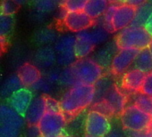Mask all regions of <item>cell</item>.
<instances>
[{
  "label": "cell",
  "mask_w": 152,
  "mask_h": 137,
  "mask_svg": "<svg viewBox=\"0 0 152 137\" xmlns=\"http://www.w3.org/2000/svg\"><path fill=\"white\" fill-rule=\"evenodd\" d=\"M96 98V87L92 85L78 84L62 96L60 106L64 116L73 117L86 109Z\"/></svg>",
  "instance_id": "1"
},
{
  "label": "cell",
  "mask_w": 152,
  "mask_h": 137,
  "mask_svg": "<svg viewBox=\"0 0 152 137\" xmlns=\"http://www.w3.org/2000/svg\"><path fill=\"white\" fill-rule=\"evenodd\" d=\"M152 41V37L144 28L127 27L121 30L115 38V43L119 50L134 49L141 51L148 48Z\"/></svg>",
  "instance_id": "2"
},
{
  "label": "cell",
  "mask_w": 152,
  "mask_h": 137,
  "mask_svg": "<svg viewBox=\"0 0 152 137\" xmlns=\"http://www.w3.org/2000/svg\"><path fill=\"white\" fill-rule=\"evenodd\" d=\"M24 120L10 105L2 104L0 107V137H19Z\"/></svg>",
  "instance_id": "3"
},
{
  "label": "cell",
  "mask_w": 152,
  "mask_h": 137,
  "mask_svg": "<svg viewBox=\"0 0 152 137\" xmlns=\"http://www.w3.org/2000/svg\"><path fill=\"white\" fill-rule=\"evenodd\" d=\"M71 67L76 78L82 84L95 86L103 78L104 68L93 59H79Z\"/></svg>",
  "instance_id": "4"
},
{
  "label": "cell",
  "mask_w": 152,
  "mask_h": 137,
  "mask_svg": "<svg viewBox=\"0 0 152 137\" xmlns=\"http://www.w3.org/2000/svg\"><path fill=\"white\" fill-rule=\"evenodd\" d=\"M120 120L124 129L136 133L146 131L152 118L150 114L132 104L124 110L120 115Z\"/></svg>",
  "instance_id": "5"
},
{
  "label": "cell",
  "mask_w": 152,
  "mask_h": 137,
  "mask_svg": "<svg viewBox=\"0 0 152 137\" xmlns=\"http://www.w3.org/2000/svg\"><path fill=\"white\" fill-rule=\"evenodd\" d=\"M76 37L72 35L60 36L55 43L54 49L56 53V62L62 67H71L76 61L75 54Z\"/></svg>",
  "instance_id": "6"
},
{
  "label": "cell",
  "mask_w": 152,
  "mask_h": 137,
  "mask_svg": "<svg viewBox=\"0 0 152 137\" xmlns=\"http://www.w3.org/2000/svg\"><path fill=\"white\" fill-rule=\"evenodd\" d=\"M66 117L63 112L47 111L38 126L41 137H60L64 134Z\"/></svg>",
  "instance_id": "7"
},
{
  "label": "cell",
  "mask_w": 152,
  "mask_h": 137,
  "mask_svg": "<svg viewBox=\"0 0 152 137\" xmlns=\"http://www.w3.org/2000/svg\"><path fill=\"white\" fill-rule=\"evenodd\" d=\"M84 130L85 134L91 137H106L112 130L109 118L92 110L86 116Z\"/></svg>",
  "instance_id": "8"
},
{
  "label": "cell",
  "mask_w": 152,
  "mask_h": 137,
  "mask_svg": "<svg viewBox=\"0 0 152 137\" xmlns=\"http://www.w3.org/2000/svg\"><path fill=\"white\" fill-rule=\"evenodd\" d=\"M63 22L69 30L78 33L91 29L95 23V21L84 11L69 12Z\"/></svg>",
  "instance_id": "9"
},
{
  "label": "cell",
  "mask_w": 152,
  "mask_h": 137,
  "mask_svg": "<svg viewBox=\"0 0 152 137\" xmlns=\"http://www.w3.org/2000/svg\"><path fill=\"white\" fill-rule=\"evenodd\" d=\"M140 51L134 49H121L117 52L112 61L111 70L115 75L124 73L133 64Z\"/></svg>",
  "instance_id": "10"
},
{
  "label": "cell",
  "mask_w": 152,
  "mask_h": 137,
  "mask_svg": "<svg viewBox=\"0 0 152 137\" xmlns=\"http://www.w3.org/2000/svg\"><path fill=\"white\" fill-rule=\"evenodd\" d=\"M136 8H133L126 4L117 5L112 21V26L114 31L123 30L129 27L135 16Z\"/></svg>",
  "instance_id": "11"
},
{
  "label": "cell",
  "mask_w": 152,
  "mask_h": 137,
  "mask_svg": "<svg viewBox=\"0 0 152 137\" xmlns=\"http://www.w3.org/2000/svg\"><path fill=\"white\" fill-rule=\"evenodd\" d=\"M47 113L46 96L39 95L33 98L30 107L28 108L24 119L29 125H38L41 118Z\"/></svg>",
  "instance_id": "12"
},
{
  "label": "cell",
  "mask_w": 152,
  "mask_h": 137,
  "mask_svg": "<svg viewBox=\"0 0 152 137\" xmlns=\"http://www.w3.org/2000/svg\"><path fill=\"white\" fill-rule=\"evenodd\" d=\"M32 100V92L30 89L22 88L10 97L9 104L16 112H18L21 116L24 117Z\"/></svg>",
  "instance_id": "13"
},
{
  "label": "cell",
  "mask_w": 152,
  "mask_h": 137,
  "mask_svg": "<svg viewBox=\"0 0 152 137\" xmlns=\"http://www.w3.org/2000/svg\"><path fill=\"white\" fill-rule=\"evenodd\" d=\"M109 31L104 26H97L92 28L91 30H87L79 32L76 35V38L83 40L91 45L96 47L101 43L105 42L108 38Z\"/></svg>",
  "instance_id": "14"
},
{
  "label": "cell",
  "mask_w": 152,
  "mask_h": 137,
  "mask_svg": "<svg viewBox=\"0 0 152 137\" xmlns=\"http://www.w3.org/2000/svg\"><path fill=\"white\" fill-rule=\"evenodd\" d=\"M147 74L144 72L132 68L125 72L122 79V85L124 89L133 93H139L141 91Z\"/></svg>",
  "instance_id": "15"
},
{
  "label": "cell",
  "mask_w": 152,
  "mask_h": 137,
  "mask_svg": "<svg viewBox=\"0 0 152 137\" xmlns=\"http://www.w3.org/2000/svg\"><path fill=\"white\" fill-rule=\"evenodd\" d=\"M17 75L20 78L23 87H31L38 80L42 78L39 68L36 65L31 63H25L22 65L19 68Z\"/></svg>",
  "instance_id": "16"
},
{
  "label": "cell",
  "mask_w": 152,
  "mask_h": 137,
  "mask_svg": "<svg viewBox=\"0 0 152 137\" xmlns=\"http://www.w3.org/2000/svg\"><path fill=\"white\" fill-rule=\"evenodd\" d=\"M34 61L38 68H49L56 62V53L49 45L43 46L35 53Z\"/></svg>",
  "instance_id": "17"
},
{
  "label": "cell",
  "mask_w": 152,
  "mask_h": 137,
  "mask_svg": "<svg viewBox=\"0 0 152 137\" xmlns=\"http://www.w3.org/2000/svg\"><path fill=\"white\" fill-rule=\"evenodd\" d=\"M103 100L106 101L108 103V105L112 108V110L115 112V115H121V113L125 109V96L115 86L106 94Z\"/></svg>",
  "instance_id": "18"
},
{
  "label": "cell",
  "mask_w": 152,
  "mask_h": 137,
  "mask_svg": "<svg viewBox=\"0 0 152 137\" xmlns=\"http://www.w3.org/2000/svg\"><path fill=\"white\" fill-rule=\"evenodd\" d=\"M115 48H118L116 43L115 45L113 43H109V44L106 45L105 46L100 48L95 53L93 60L99 65H100L103 68H108L109 66L112 65V61L114 60V57L117 53Z\"/></svg>",
  "instance_id": "19"
},
{
  "label": "cell",
  "mask_w": 152,
  "mask_h": 137,
  "mask_svg": "<svg viewBox=\"0 0 152 137\" xmlns=\"http://www.w3.org/2000/svg\"><path fill=\"white\" fill-rule=\"evenodd\" d=\"M109 6L108 0H89L84 12L93 20L104 15Z\"/></svg>",
  "instance_id": "20"
},
{
  "label": "cell",
  "mask_w": 152,
  "mask_h": 137,
  "mask_svg": "<svg viewBox=\"0 0 152 137\" xmlns=\"http://www.w3.org/2000/svg\"><path fill=\"white\" fill-rule=\"evenodd\" d=\"M133 67L145 74L152 71V56L148 48L140 51L133 62Z\"/></svg>",
  "instance_id": "21"
},
{
  "label": "cell",
  "mask_w": 152,
  "mask_h": 137,
  "mask_svg": "<svg viewBox=\"0 0 152 137\" xmlns=\"http://www.w3.org/2000/svg\"><path fill=\"white\" fill-rule=\"evenodd\" d=\"M23 87L20 78L18 77L17 74L15 75H11L9 78H7L5 82L2 85L1 87V95L3 98H8L10 99V97L16 93L17 91H19L20 89H22Z\"/></svg>",
  "instance_id": "22"
},
{
  "label": "cell",
  "mask_w": 152,
  "mask_h": 137,
  "mask_svg": "<svg viewBox=\"0 0 152 137\" xmlns=\"http://www.w3.org/2000/svg\"><path fill=\"white\" fill-rule=\"evenodd\" d=\"M151 14H152V5L149 2H147L146 4L136 8L134 19L130 26L135 28H144Z\"/></svg>",
  "instance_id": "23"
},
{
  "label": "cell",
  "mask_w": 152,
  "mask_h": 137,
  "mask_svg": "<svg viewBox=\"0 0 152 137\" xmlns=\"http://www.w3.org/2000/svg\"><path fill=\"white\" fill-rule=\"evenodd\" d=\"M58 37H58L56 31L50 28L42 29V30H39L35 35V39H36L37 43L39 45H43L45 46L53 42L56 43V41L57 40Z\"/></svg>",
  "instance_id": "24"
},
{
  "label": "cell",
  "mask_w": 152,
  "mask_h": 137,
  "mask_svg": "<svg viewBox=\"0 0 152 137\" xmlns=\"http://www.w3.org/2000/svg\"><path fill=\"white\" fill-rule=\"evenodd\" d=\"M62 0H35L34 6L36 12L40 14H47L55 11Z\"/></svg>",
  "instance_id": "25"
},
{
  "label": "cell",
  "mask_w": 152,
  "mask_h": 137,
  "mask_svg": "<svg viewBox=\"0 0 152 137\" xmlns=\"http://www.w3.org/2000/svg\"><path fill=\"white\" fill-rule=\"evenodd\" d=\"M133 104L143 111L150 114L152 110V97L141 92L136 93L133 97Z\"/></svg>",
  "instance_id": "26"
},
{
  "label": "cell",
  "mask_w": 152,
  "mask_h": 137,
  "mask_svg": "<svg viewBox=\"0 0 152 137\" xmlns=\"http://www.w3.org/2000/svg\"><path fill=\"white\" fill-rule=\"evenodd\" d=\"M59 84L65 87H69V88L80 84L78 79L76 78V76L72 71V67L65 68L64 70H63L61 71Z\"/></svg>",
  "instance_id": "27"
},
{
  "label": "cell",
  "mask_w": 152,
  "mask_h": 137,
  "mask_svg": "<svg viewBox=\"0 0 152 137\" xmlns=\"http://www.w3.org/2000/svg\"><path fill=\"white\" fill-rule=\"evenodd\" d=\"M114 87L113 83H112V80L111 79L109 78H102L96 85H95V87H96V98L95 100L97 99H102L104 98V96L106 95V94Z\"/></svg>",
  "instance_id": "28"
},
{
  "label": "cell",
  "mask_w": 152,
  "mask_h": 137,
  "mask_svg": "<svg viewBox=\"0 0 152 137\" xmlns=\"http://www.w3.org/2000/svg\"><path fill=\"white\" fill-rule=\"evenodd\" d=\"M89 0H62V7L68 13L84 11V8Z\"/></svg>",
  "instance_id": "29"
},
{
  "label": "cell",
  "mask_w": 152,
  "mask_h": 137,
  "mask_svg": "<svg viewBox=\"0 0 152 137\" xmlns=\"http://www.w3.org/2000/svg\"><path fill=\"white\" fill-rule=\"evenodd\" d=\"M14 26V19L12 15H3L1 14V21H0V34L2 38L7 36L12 30Z\"/></svg>",
  "instance_id": "30"
},
{
  "label": "cell",
  "mask_w": 152,
  "mask_h": 137,
  "mask_svg": "<svg viewBox=\"0 0 152 137\" xmlns=\"http://www.w3.org/2000/svg\"><path fill=\"white\" fill-rule=\"evenodd\" d=\"M117 6V4H110L107 10L103 15V26L109 31V32H114L113 26H112V21H113V16L115 11V8Z\"/></svg>",
  "instance_id": "31"
},
{
  "label": "cell",
  "mask_w": 152,
  "mask_h": 137,
  "mask_svg": "<svg viewBox=\"0 0 152 137\" xmlns=\"http://www.w3.org/2000/svg\"><path fill=\"white\" fill-rule=\"evenodd\" d=\"M53 86L50 82H48L45 78H41L39 80H38L31 88L33 91L36 92H40L43 94H48L52 92Z\"/></svg>",
  "instance_id": "32"
},
{
  "label": "cell",
  "mask_w": 152,
  "mask_h": 137,
  "mask_svg": "<svg viewBox=\"0 0 152 137\" xmlns=\"http://www.w3.org/2000/svg\"><path fill=\"white\" fill-rule=\"evenodd\" d=\"M19 9V5L15 0H3L1 6V14L3 15H13Z\"/></svg>",
  "instance_id": "33"
},
{
  "label": "cell",
  "mask_w": 152,
  "mask_h": 137,
  "mask_svg": "<svg viewBox=\"0 0 152 137\" xmlns=\"http://www.w3.org/2000/svg\"><path fill=\"white\" fill-rule=\"evenodd\" d=\"M94 110H97L106 116H107L108 118L115 115V112L114 110H112V108L108 105V103L104 101V100H101V101H99L95 103L94 105V108H93Z\"/></svg>",
  "instance_id": "34"
},
{
  "label": "cell",
  "mask_w": 152,
  "mask_h": 137,
  "mask_svg": "<svg viewBox=\"0 0 152 137\" xmlns=\"http://www.w3.org/2000/svg\"><path fill=\"white\" fill-rule=\"evenodd\" d=\"M46 104H47V111L62 112L60 102H57L56 99H54L50 96H46Z\"/></svg>",
  "instance_id": "35"
},
{
  "label": "cell",
  "mask_w": 152,
  "mask_h": 137,
  "mask_svg": "<svg viewBox=\"0 0 152 137\" xmlns=\"http://www.w3.org/2000/svg\"><path fill=\"white\" fill-rule=\"evenodd\" d=\"M140 92L152 97V71L147 74Z\"/></svg>",
  "instance_id": "36"
},
{
  "label": "cell",
  "mask_w": 152,
  "mask_h": 137,
  "mask_svg": "<svg viewBox=\"0 0 152 137\" xmlns=\"http://www.w3.org/2000/svg\"><path fill=\"white\" fill-rule=\"evenodd\" d=\"M60 74H61V71H57L56 70H50L46 73L44 78L48 82H50L52 85H55L56 83H59V81H60Z\"/></svg>",
  "instance_id": "37"
},
{
  "label": "cell",
  "mask_w": 152,
  "mask_h": 137,
  "mask_svg": "<svg viewBox=\"0 0 152 137\" xmlns=\"http://www.w3.org/2000/svg\"><path fill=\"white\" fill-rule=\"evenodd\" d=\"M28 137H41L38 125H30L27 130Z\"/></svg>",
  "instance_id": "38"
},
{
  "label": "cell",
  "mask_w": 152,
  "mask_h": 137,
  "mask_svg": "<svg viewBox=\"0 0 152 137\" xmlns=\"http://www.w3.org/2000/svg\"><path fill=\"white\" fill-rule=\"evenodd\" d=\"M148 2V0H125L124 4L133 7V8H138L140 6L146 4Z\"/></svg>",
  "instance_id": "39"
},
{
  "label": "cell",
  "mask_w": 152,
  "mask_h": 137,
  "mask_svg": "<svg viewBox=\"0 0 152 137\" xmlns=\"http://www.w3.org/2000/svg\"><path fill=\"white\" fill-rule=\"evenodd\" d=\"M144 29L147 30V32L152 37V14H150L149 18L148 19L145 26H144Z\"/></svg>",
  "instance_id": "40"
},
{
  "label": "cell",
  "mask_w": 152,
  "mask_h": 137,
  "mask_svg": "<svg viewBox=\"0 0 152 137\" xmlns=\"http://www.w3.org/2000/svg\"><path fill=\"white\" fill-rule=\"evenodd\" d=\"M106 137H124V136L120 130L115 129V130H111V132Z\"/></svg>",
  "instance_id": "41"
},
{
  "label": "cell",
  "mask_w": 152,
  "mask_h": 137,
  "mask_svg": "<svg viewBox=\"0 0 152 137\" xmlns=\"http://www.w3.org/2000/svg\"><path fill=\"white\" fill-rule=\"evenodd\" d=\"M130 137H150L149 134L147 133V131H142V132H136L133 133Z\"/></svg>",
  "instance_id": "42"
},
{
  "label": "cell",
  "mask_w": 152,
  "mask_h": 137,
  "mask_svg": "<svg viewBox=\"0 0 152 137\" xmlns=\"http://www.w3.org/2000/svg\"><path fill=\"white\" fill-rule=\"evenodd\" d=\"M147 133L149 134V136L150 137H152V120H151V122H150V124L148 125V128H147Z\"/></svg>",
  "instance_id": "43"
},
{
  "label": "cell",
  "mask_w": 152,
  "mask_h": 137,
  "mask_svg": "<svg viewBox=\"0 0 152 137\" xmlns=\"http://www.w3.org/2000/svg\"><path fill=\"white\" fill-rule=\"evenodd\" d=\"M110 4H117V3H123L122 0H108Z\"/></svg>",
  "instance_id": "44"
},
{
  "label": "cell",
  "mask_w": 152,
  "mask_h": 137,
  "mask_svg": "<svg viewBox=\"0 0 152 137\" xmlns=\"http://www.w3.org/2000/svg\"><path fill=\"white\" fill-rule=\"evenodd\" d=\"M15 1L19 5V6H21V5H23L27 0H15Z\"/></svg>",
  "instance_id": "45"
},
{
  "label": "cell",
  "mask_w": 152,
  "mask_h": 137,
  "mask_svg": "<svg viewBox=\"0 0 152 137\" xmlns=\"http://www.w3.org/2000/svg\"><path fill=\"white\" fill-rule=\"evenodd\" d=\"M148 50H149L150 54H151V56H152V41H151V43H150V45H149V46H148Z\"/></svg>",
  "instance_id": "46"
},
{
  "label": "cell",
  "mask_w": 152,
  "mask_h": 137,
  "mask_svg": "<svg viewBox=\"0 0 152 137\" xmlns=\"http://www.w3.org/2000/svg\"><path fill=\"white\" fill-rule=\"evenodd\" d=\"M60 137H72V136L68 135V134H63V135H62V136H60Z\"/></svg>",
  "instance_id": "47"
},
{
  "label": "cell",
  "mask_w": 152,
  "mask_h": 137,
  "mask_svg": "<svg viewBox=\"0 0 152 137\" xmlns=\"http://www.w3.org/2000/svg\"><path fill=\"white\" fill-rule=\"evenodd\" d=\"M83 137H91V136H90V135H87V134H85V135H84Z\"/></svg>",
  "instance_id": "48"
},
{
  "label": "cell",
  "mask_w": 152,
  "mask_h": 137,
  "mask_svg": "<svg viewBox=\"0 0 152 137\" xmlns=\"http://www.w3.org/2000/svg\"><path fill=\"white\" fill-rule=\"evenodd\" d=\"M148 2H149V3H150L151 5H152V0H148Z\"/></svg>",
  "instance_id": "49"
},
{
  "label": "cell",
  "mask_w": 152,
  "mask_h": 137,
  "mask_svg": "<svg viewBox=\"0 0 152 137\" xmlns=\"http://www.w3.org/2000/svg\"><path fill=\"white\" fill-rule=\"evenodd\" d=\"M150 116H151V118H152V110H151V112H150Z\"/></svg>",
  "instance_id": "50"
},
{
  "label": "cell",
  "mask_w": 152,
  "mask_h": 137,
  "mask_svg": "<svg viewBox=\"0 0 152 137\" xmlns=\"http://www.w3.org/2000/svg\"><path fill=\"white\" fill-rule=\"evenodd\" d=\"M124 1H125V0H122V2H123V3H124Z\"/></svg>",
  "instance_id": "51"
}]
</instances>
